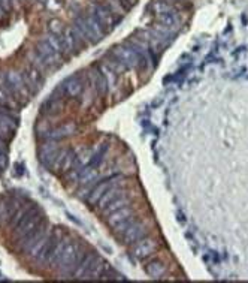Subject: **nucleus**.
Returning a JSON list of instances; mask_svg holds the SVG:
<instances>
[{"label": "nucleus", "mask_w": 248, "mask_h": 283, "mask_svg": "<svg viewBox=\"0 0 248 283\" xmlns=\"http://www.w3.org/2000/svg\"><path fill=\"white\" fill-rule=\"evenodd\" d=\"M168 268L166 265L163 264L161 261L159 259H153V261H148L147 265H145V273L151 277V279H161L166 274Z\"/></svg>", "instance_id": "f3484780"}, {"label": "nucleus", "mask_w": 248, "mask_h": 283, "mask_svg": "<svg viewBox=\"0 0 248 283\" xmlns=\"http://www.w3.org/2000/svg\"><path fill=\"white\" fill-rule=\"evenodd\" d=\"M106 224L111 229H114L117 234L123 232L126 228H129L133 222L136 220L133 217V208L130 206L123 207L117 211H112L111 214H108L106 217Z\"/></svg>", "instance_id": "7ed1b4c3"}, {"label": "nucleus", "mask_w": 248, "mask_h": 283, "mask_svg": "<svg viewBox=\"0 0 248 283\" xmlns=\"http://www.w3.org/2000/svg\"><path fill=\"white\" fill-rule=\"evenodd\" d=\"M130 204V198L126 195V193H123V195H120L117 199H114L112 202H109V204L105 207V208H102L100 210V214L102 216H108V214H111L112 211H117V210H120V208H123V207H127Z\"/></svg>", "instance_id": "a211bd4d"}, {"label": "nucleus", "mask_w": 248, "mask_h": 283, "mask_svg": "<svg viewBox=\"0 0 248 283\" xmlns=\"http://www.w3.org/2000/svg\"><path fill=\"white\" fill-rule=\"evenodd\" d=\"M87 81H89V84L90 87L93 89V92L103 97V96H106L109 93V84H108V81L105 78V75H103L99 63H94L89 71H87Z\"/></svg>", "instance_id": "20e7f679"}, {"label": "nucleus", "mask_w": 248, "mask_h": 283, "mask_svg": "<svg viewBox=\"0 0 248 283\" xmlns=\"http://www.w3.org/2000/svg\"><path fill=\"white\" fill-rule=\"evenodd\" d=\"M117 235L123 243H126V245H135L136 241L145 238L147 228L143 226V224L141 220H135L129 228H126L123 232H120Z\"/></svg>", "instance_id": "6e6552de"}, {"label": "nucleus", "mask_w": 248, "mask_h": 283, "mask_svg": "<svg viewBox=\"0 0 248 283\" xmlns=\"http://www.w3.org/2000/svg\"><path fill=\"white\" fill-rule=\"evenodd\" d=\"M123 181H124V177L121 174H114V175H109L106 178L97 181V183L91 188V190L89 192L87 202H89V204H94L96 206V202L100 199V196L103 193H106L108 190L115 189V188H121Z\"/></svg>", "instance_id": "f03ea898"}, {"label": "nucleus", "mask_w": 248, "mask_h": 283, "mask_svg": "<svg viewBox=\"0 0 248 283\" xmlns=\"http://www.w3.org/2000/svg\"><path fill=\"white\" fill-rule=\"evenodd\" d=\"M102 63H105L108 68H111L117 75H120V74H123L124 71H127L126 68H124V65L120 62V60L111 53V51H108L105 56H103V60H102Z\"/></svg>", "instance_id": "aec40b11"}, {"label": "nucleus", "mask_w": 248, "mask_h": 283, "mask_svg": "<svg viewBox=\"0 0 248 283\" xmlns=\"http://www.w3.org/2000/svg\"><path fill=\"white\" fill-rule=\"evenodd\" d=\"M36 53L45 60V63L50 66V69H57L58 66H61V63H63V56H61L60 53H57V51L47 42V39H44V40H40V42H37V45H36Z\"/></svg>", "instance_id": "0eeeda50"}, {"label": "nucleus", "mask_w": 248, "mask_h": 283, "mask_svg": "<svg viewBox=\"0 0 248 283\" xmlns=\"http://www.w3.org/2000/svg\"><path fill=\"white\" fill-rule=\"evenodd\" d=\"M147 11H150L156 17L159 14L174 11V6H172L171 2H168V0H153V2L147 6Z\"/></svg>", "instance_id": "6ab92c4d"}, {"label": "nucleus", "mask_w": 248, "mask_h": 283, "mask_svg": "<svg viewBox=\"0 0 248 283\" xmlns=\"http://www.w3.org/2000/svg\"><path fill=\"white\" fill-rule=\"evenodd\" d=\"M2 171H3V170H0V174H2Z\"/></svg>", "instance_id": "c85d7f7f"}, {"label": "nucleus", "mask_w": 248, "mask_h": 283, "mask_svg": "<svg viewBox=\"0 0 248 283\" xmlns=\"http://www.w3.org/2000/svg\"><path fill=\"white\" fill-rule=\"evenodd\" d=\"M157 249V245L154 240H150V238H142L139 241H136L133 247H132V255L139 259V261H143L147 259L148 256H151Z\"/></svg>", "instance_id": "9b49d317"}, {"label": "nucleus", "mask_w": 248, "mask_h": 283, "mask_svg": "<svg viewBox=\"0 0 248 283\" xmlns=\"http://www.w3.org/2000/svg\"><path fill=\"white\" fill-rule=\"evenodd\" d=\"M124 192L121 190V188H115V189H111V190H108L106 193H103L102 196H100V199L96 202V207L99 208V210H102V208H105L109 202H112L114 199H117L120 195H123Z\"/></svg>", "instance_id": "412c9836"}, {"label": "nucleus", "mask_w": 248, "mask_h": 283, "mask_svg": "<svg viewBox=\"0 0 248 283\" xmlns=\"http://www.w3.org/2000/svg\"><path fill=\"white\" fill-rule=\"evenodd\" d=\"M73 26L84 35V38L89 40V44L90 45H94V44H97L99 40H102L97 35H96V32L91 29V26L89 24V21H87V18H86V15L84 14H78L76 17H75V19H73Z\"/></svg>", "instance_id": "f8f14e48"}, {"label": "nucleus", "mask_w": 248, "mask_h": 283, "mask_svg": "<svg viewBox=\"0 0 248 283\" xmlns=\"http://www.w3.org/2000/svg\"><path fill=\"white\" fill-rule=\"evenodd\" d=\"M63 110V102H61V96L53 93L45 102L40 107V114L45 117H51V115H57Z\"/></svg>", "instance_id": "4468645a"}, {"label": "nucleus", "mask_w": 248, "mask_h": 283, "mask_svg": "<svg viewBox=\"0 0 248 283\" xmlns=\"http://www.w3.org/2000/svg\"><path fill=\"white\" fill-rule=\"evenodd\" d=\"M37 2H39V3H42V5H45V3L48 2V0H37Z\"/></svg>", "instance_id": "bb28decb"}, {"label": "nucleus", "mask_w": 248, "mask_h": 283, "mask_svg": "<svg viewBox=\"0 0 248 283\" xmlns=\"http://www.w3.org/2000/svg\"><path fill=\"white\" fill-rule=\"evenodd\" d=\"M117 2L124 8V11L129 12V11L135 6V3L138 2V0H117Z\"/></svg>", "instance_id": "5701e85b"}, {"label": "nucleus", "mask_w": 248, "mask_h": 283, "mask_svg": "<svg viewBox=\"0 0 248 283\" xmlns=\"http://www.w3.org/2000/svg\"><path fill=\"white\" fill-rule=\"evenodd\" d=\"M3 15H5V9L2 8V5H0V18H3Z\"/></svg>", "instance_id": "a878e982"}, {"label": "nucleus", "mask_w": 248, "mask_h": 283, "mask_svg": "<svg viewBox=\"0 0 248 283\" xmlns=\"http://www.w3.org/2000/svg\"><path fill=\"white\" fill-rule=\"evenodd\" d=\"M109 51L120 60L127 71L138 69V54L127 44H117Z\"/></svg>", "instance_id": "423d86ee"}, {"label": "nucleus", "mask_w": 248, "mask_h": 283, "mask_svg": "<svg viewBox=\"0 0 248 283\" xmlns=\"http://www.w3.org/2000/svg\"><path fill=\"white\" fill-rule=\"evenodd\" d=\"M168 2H182V0H168Z\"/></svg>", "instance_id": "cd10ccee"}, {"label": "nucleus", "mask_w": 248, "mask_h": 283, "mask_svg": "<svg viewBox=\"0 0 248 283\" xmlns=\"http://www.w3.org/2000/svg\"><path fill=\"white\" fill-rule=\"evenodd\" d=\"M156 23L160 24L164 29L171 30V32H175V30H178L181 21H179V17H178L177 11L174 9L171 12H164V14L156 15Z\"/></svg>", "instance_id": "2eb2a0df"}, {"label": "nucleus", "mask_w": 248, "mask_h": 283, "mask_svg": "<svg viewBox=\"0 0 248 283\" xmlns=\"http://www.w3.org/2000/svg\"><path fill=\"white\" fill-rule=\"evenodd\" d=\"M76 132V125L72 123V121H69V123L63 125V126H58V128H54V129H50L42 138L45 141H58L63 139V138H68L71 135H73Z\"/></svg>", "instance_id": "ddd939ff"}, {"label": "nucleus", "mask_w": 248, "mask_h": 283, "mask_svg": "<svg viewBox=\"0 0 248 283\" xmlns=\"http://www.w3.org/2000/svg\"><path fill=\"white\" fill-rule=\"evenodd\" d=\"M60 150L61 149L57 146V141H45V144L40 146V149H39V160L42 162L44 167L53 170Z\"/></svg>", "instance_id": "1a4fd4ad"}, {"label": "nucleus", "mask_w": 248, "mask_h": 283, "mask_svg": "<svg viewBox=\"0 0 248 283\" xmlns=\"http://www.w3.org/2000/svg\"><path fill=\"white\" fill-rule=\"evenodd\" d=\"M0 5H2L5 12H11V9L14 6V0H0Z\"/></svg>", "instance_id": "b1692460"}, {"label": "nucleus", "mask_w": 248, "mask_h": 283, "mask_svg": "<svg viewBox=\"0 0 248 283\" xmlns=\"http://www.w3.org/2000/svg\"><path fill=\"white\" fill-rule=\"evenodd\" d=\"M89 12L97 19V21L100 23V26L103 27V30H105L106 33L121 21V17H118L112 11V8L108 5V2H94V3H91Z\"/></svg>", "instance_id": "f257e3e1"}, {"label": "nucleus", "mask_w": 248, "mask_h": 283, "mask_svg": "<svg viewBox=\"0 0 248 283\" xmlns=\"http://www.w3.org/2000/svg\"><path fill=\"white\" fill-rule=\"evenodd\" d=\"M63 237H65V231L61 229V228L53 229V232H51L48 241L45 243L44 249L40 250L39 255L35 258L36 264H40V265L50 264V259L53 258V255H54V252H55V249H57V246H58V243H60V240L63 238Z\"/></svg>", "instance_id": "39448f33"}, {"label": "nucleus", "mask_w": 248, "mask_h": 283, "mask_svg": "<svg viewBox=\"0 0 248 283\" xmlns=\"http://www.w3.org/2000/svg\"><path fill=\"white\" fill-rule=\"evenodd\" d=\"M8 165V157H6V153L5 150H0V170H5Z\"/></svg>", "instance_id": "393cba45"}, {"label": "nucleus", "mask_w": 248, "mask_h": 283, "mask_svg": "<svg viewBox=\"0 0 248 283\" xmlns=\"http://www.w3.org/2000/svg\"><path fill=\"white\" fill-rule=\"evenodd\" d=\"M48 29H50V33H54V35H60L65 32V27L61 24L60 19H53V21H50Z\"/></svg>", "instance_id": "4be33fe9"}, {"label": "nucleus", "mask_w": 248, "mask_h": 283, "mask_svg": "<svg viewBox=\"0 0 248 283\" xmlns=\"http://www.w3.org/2000/svg\"><path fill=\"white\" fill-rule=\"evenodd\" d=\"M86 81H84V76L82 75H72L69 76L66 81H63V84H61V87H63L65 90V94L69 96V97H81V94L84 93L86 90Z\"/></svg>", "instance_id": "9d476101"}, {"label": "nucleus", "mask_w": 248, "mask_h": 283, "mask_svg": "<svg viewBox=\"0 0 248 283\" xmlns=\"http://www.w3.org/2000/svg\"><path fill=\"white\" fill-rule=\"evenodd\" d=\"M17 129V120L12 114H0V138H12Z\"/></svg>", "instance_id": "dca6fc26"}]
</instances>
